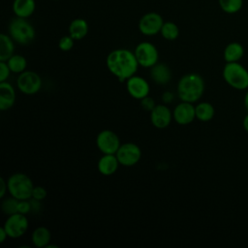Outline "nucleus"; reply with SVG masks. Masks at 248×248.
I'll return each instance as SVG.
<instances>
[{
  "label": "nucleus",
  "mask_w": 248,
  "mask_h": 248,
  "mask_svg": "<svg viewBox=\"0 0 248 248\" xmlns=\"http://www.w3.org/2000/svg\"><path fill=\"white\" fill-rule=\"evenodd\" d=\"M18 90L25 95H34L42 87L41 77L34 71H24L16 79Z\"/></svg>",
  "instance_id": "obj_7"
},
{
  "label": "nucleus",
  "mask_w": 248,
  "mask_h": 248,
  "mask_svg": "<svg viewBox=\"0 0 248 248\" xmlns=\"http://www.w3.org/2000/svg\"><path fill=\"white\" fill-rule=\"evenodd\" d=\"M17 212L21 214H27L31 212V204L29 200H20L17 204Z\"/></svg>",
  "instance_id": "obj_32"
},
{
  "label": "nucleus",
  "mask_w": 248,
  "mask_h": 248,
  "mask_svg": "<svg viewBox=\"0 0 248 248\" xmlns=\"http://www.w3.org/2000/svg\"><path fill=\"white\" fill-rule=\"evenodd\" d=\"M34 0H15L13 3V11L18 17L26 18L35 11Z\"/></svg>",
  "instance_id": "obj_19"
},
{
  "label": "nucleus",
  "mask_w": 248,
  "mask_h": 248,
  "mask_svg": "<svg viewBox=\"0 0 248 248\" xmlns=\"http://www.w3.org/2000/svg\"><path fill=\"white\" fill-rule=\"evenodd\" d=\"M138 63L144 68H151L158 63L159 53L156 46L149 42L140 43L134 51Z\"/></svg>",
  "instance_id": "obj_6"
},
{
  "label": "nucleus",
  "mask_w": 248,
  "mask_h": 248,
  "mask_svg": "<svg viewBox=\"0 0 248 248\" xmlns=\"http://www.w3.org/2000/svg\"><path fill=\"white\" fill-rule=\"evenodd\" d=\"M11 74V70L6 61H0V82L7 81L9 76Z\"/></svg>",
  "instance_id": "obj_31"
},
{
  "label": "nucleus",
  "mask_w": 248,
  "mask_h": 248,
  "mask_svg": "<svg viewBox=\"0 0 248 248\" xmlns=\"http://www.w3.org/2000/svg\"><path fill=\"white\" fill-rule=\"evenodd\" d=\"M0 181H1V191H0V198L3 199L4 196L6 195V192L8 191V184H7V181L1 177L0 178Z\"/></svg>",
  "instance_id": "obj_35"
},
{
  "label": "nucleus",
  "mask_w": 248,
  "mask_h": 248,
  "mask_svg": "<svg viewBox=\"0 0 248 248\" xmlns=\"http://www.w3.org/2000/svg\"><path fill=\"white\" fill-rule=\"evenodd\" d=\"M14 40L2 33L0 35V61H7L14 54Z\"/></svg>",
  "instance_id": "obj_23"
},
{
  "label": "nucleus",
  "mask_w": 248,
  "mask_h": 248,
  "mask_svg": "<svg viewBox=\"0 0 248 248\" xmlns=\"http://www.w3.org/2000/svg\"><path fill=\"white\" fill-rule=\"evenodd\" d=\"M51 239V233L50 231L44 226L37 227L31 235V240L34 244V246L38 248H44L46 247Z\"/></svg>",
  "instance_id": "obj_18"
},
{
  "label": "nucleus",
  "mask_w": 248,
  "mask_h": 248,
  "mask_svg": "<svg viewBox=\"0 0 248 248\" xmlns=\"http://www.w3.org/2000/svg\"><path fill=\"white\" fill-rule=\"evenodd\" d=\"M16 102V91L14 86L8 81L0 82V109L2 111L10 109Z\"/></svg>",
  "instance_id": "obj_15"
},
{
  "label": "nucleus",
  "mask_w": 248,
  "mask_h": 248,
  "mask_svg": "<svg viewBox=\"0 0 248 248\" xmlns=\"http://www.w3.org/2000/svg\"><path fill=\"white\" fill-rule=\"evenodd\" d=\"M126 89L131 97L137 100H141L148 96L150 86L144 78L134 75L126 80Z\"/></svg>",
  "instance_id": "obj_12"
},
{
  "label": "nucleus",
  "mask_w": 248,
  "mask_h": 248,
  "mask_svg": "<svg viewBox=\"0 0 248 248\" xmlns=\"http://www.w3.org/2000/svg\"><path fill=\"white\" fill-rule=\"evenodd\" d=\"M87 32L88 24L83 18H76L70 23L69 33L74 40L83 39L87 35Z\"/></svg>",
  "instance_id": "obj_21"
},
{
  "label": "nucleus",
  "mask_w": 248,
  "mask_h": 248,
  "mask_svg": "<svg viewBox=\"0 0 248 248\" xmlns=\"http://www.w3.org/2000/svg\"><path fill=\"white\" fill-rule=\"evenodd\" d=\"M18 201L17 199L14 198V197H10L7 198L5 200H3L2 203H1V209L3 211L4 214L6 215H12L14 213L17 212V204H18Z\"/></svg>",
  "instance_id": "obj_27"
},
{
  "label": "nucleus",
  "mask_w": 248,
  "mask_h": 248,
  "mask_svg": "<svg viewBox=\"0 0 248 248\" xmlns=\"http://www.w3.org/2000/svg\"><path fill=\"white\" fill-rule=\"evenodd\" d=\"M106 64L108 71L121 82L136 75L139 67L135 53L126 48L110 51L107 56Z\"/></svg>",
  "instance_id": "obj_1"
},
{
  "label": "nucleus",
  "mask_w": 248,
  "mask_h": 248,
  "mask_svg": "<svg viewBox=\"0 0 248 248\" xmlns=\"http://www.w3.org/2000/svg\"><path fill=\"white\" fill-rule=\"evenodd\" d=\"M244 55V47L241 44L232 42L226 46L224 49V59L226 62H238Z\"/></svg>",
  "instance_id": "obj_20"
},
{
  "label": "nucleus",
  "mask_w": 248,
  "mask_h": 248,
  "mask_svg": "<svg viewBox=\"0 0 248 248\" xmlns=\"http://www.w3.org/2000/svg\"><path fill=\"white\" fill-rule=\"evenodd\" d=\"M174 121L179 125H188L196 118V110L193 103L183 102L179 103L172 111Z\"/></svg>",
  "instance_id": "obj_13"
},
{
  "label": "nucleus",
  "mask_w": 248,
  "mask_h": 248,
  "mask_svg": "<svg viewBox=\"0 0 248 248\" xmlns=\"http://www.w3.org/2000/svg\"><path fill=\"white\" fill-rule=\"evenodd\" d=\"M119 165V161L115 154H104L99 159L97 168L101 174L108 176L116 172Z\"/></svg>",
  "instance_id": "obj_16"
},
{
  "label": "nucleus",
  "mask_w": 248,
  "mask_h": 248,
  "mask_svg": "<svg viewBox=\"0 0 248 248\" xmlns=\"http://www.w3.org/2000/svg\"><path fill=\"white\" fill-rule=\"evenodd\" d=\"M244 106H245V108L248 111V91H247V93L245 94V97H244Z\"/></svg>",
  "instance_id": "obj_38"
},
{
  "label": "nucleus",
  "mask_w": 248,
  "mask_h": 248,
  "mask_svg": "<svg viewBox=\"0 0 248 248\" xmlns=\"http://www.w3.org/2000/svg\"><path fill=\"white\" fill-rule=\"evenodd\" d=\"M163 24V17L159 14L147 13L140 19L139 29L143 35L153 36L161 31Z\"/></svg>",
  "instance_id": "obj_11"
},
{
  "label": "nucleus",
  "mask_w": 248,
  "mask_h": 248,
  "mask_svg": "<svg viewBox=\"0 0 248 248\" xmlns=\"http://www.w3.org/2000/svg\"><path fill=\"white\" fill-rule=\"evenodd\" d=\"M160 33L166 40L173 41L178 37L179 29L175 23L168 21V22H164Z\"/></svg>",
  "instance_id": "obj_25"
},
{
  "label": "nucleus",
  "mask_w": 248,
  "mask_h": 248,
  "mask_svg": "<svg viewBox=\"0 0 248 248\" xmlns=\"http://www.w3.org/2000/svg\"><path fill=\"white\" fill-rule=\"evenodd\" d=\"M12 39L20 45H28L35 38L34 27L23 17L14 18L9 26Z\"/></svg>",
  "instance_id": "obj_5"
},
{
  "label": "nucleus",
  "mask_w": 248,
  "mask_h": 248,
  "mask_svg": "<svg viewBox=\"0 0 248 248\" xmlns=\"http://www.w3.org/2000/svg\"><path fill=\"white\" fill-rule=\"evenodd\" d=\"M115 155L121 166L132 167L140 162L141 158V150L138 144L134 142H126L119 146Z\"/></svg>",
  "instance_id": "obj_9"
},
{
  "label": "nucleus",
  "mask_w": 248,
  "mask_h": 248,
  "mask_svg": "<svg viewBox=\"0 0 248 248\" xmlns=\"http://www.w3.org/2000/svg\"><path fill=\"white\" fill-rule=\"evenodd\" d=\"M96 145L103 154H115L121 143L116 133L111 130H103L97 135Z\"/></svg>",
  "instance_id": "obj_10"
},
{
  "label": "nucleus",
  "mask_w": 248,
  "mask_h": 248,
  "mask_svg": "<svg viewBox=\"0 0 248 248\" xmlns=\"http://www.w3.org/2000/svg\"><path fill=\"white\" fill-rule=\"evenodd\" d=\"M172 112L166 105H156L150 111L151 124L158 129L167 128L172 120Z\"/></svg>",
  "instance_id": "obj_14"
},
{
  "label": "nucleus",
  "mask_w": 248,
  "mask_h": 248,
  "mask_svg": "<svg viewBox=\"0 0 248 248\" xmlns=\"http://www.w3.org/2000/svg\"><path fill=\"white\" fill-rule=\"evenodd\" d=\"M29 201H30V204H31V212L32 213H38L42 209L41 201L33 199V198H30Z\"/></svg>",
  "instance_id": "obj_33"
},
{
  "label": "nucleus",
  "mask_w": 248,
  "mask_h": 248,
  "mask_svg": "<svg viewBox=\"0 0 248 248\" xmlns=\"http://www.w3.org/2000/svg\"><path fill=\"white\" fill-rule=\"evenodd\" d=\"M243 128L245 129V131L248 133V113L246 114V116L243 119Z\"/></svg>",
  "instance_id": "obj_37"
},
{
  "label": "nucleus",
  "mask_w": 248,
  "mask_h": 248,
  "mask_svg": "<svg viewBox=\"0 0 248 248\" xmlns=\"http://www.w3.org/2000/svg\"><path fill=\"white\" fill-rule=\"evenodd\" d=\"M196 118L202 122L211 120L215 114L214 107L208 102H201L195 107Z\"/></svg>",
  "instance_id": "obj_22"
},
{
  "label": "nucleus",
  "mask_w": 248,
  "mask_h": 248,
  "mask_svg": "<svg viewBox=\"0 0 248 248\" xmlns=\"http://www.w3.org/2000/svg\"><path fill=\"white\" fill-rule=\"evenodd\" d=\"M223 78L234 89L248 88V71L238 62H227L223 69Z\"/></svg>",
  "instance_id": "obj_4"
},
{
  "label": "nucleus",
  "mask_w": 248,
  "mask_h": 248,
  "mask_svg": "<svg viewBox=\"0 0 248 248\" xmlns=\"http://www.w3.org/2000/svg\"><path fill=\"white\" fill-rule=\"evenodd\" d=\"M9 194L17 200H29L34 188L31 178L22 172H16L7 179Z\"/></svg>",
  "instance_id": "obj_3"
},
{
  "label": "nucleus",
  "mask_w": 248,
  "mask_h": 248,
  "mask_svg": "<svg viewBox=\"0 0 248 248\" xmlns=\"http://www.w3.org/2000/svg\"><path fill=\"white\" fill-rule=\"evenodd\" d=\"M173 99H174V95H173V93H171L170 91H165L162 95V100L165 104L171 103L173 101Z\"/></svg>",
  "instance_id": "obj_34"
},
{
  "label": "nucleus",
  "mask_w": 248,
  "mask_h": 248,
  "mask_svg": "<svg viewBox=\"0 0 248 248\" xmlns=\"http://www.w3.org/2000/svg\"><path fill=\"white\" fill-rule=\"evenodd\" d=\"M3 228L11 238H18L22 236L28 229V219L25 214L14 213L6 219Z\"/></svg>",
  "instance_id": "obj_8"
},
{
  "label": "nucleus",
  "mask_w": 248,
  "mask_h": 248,
  "mask_svg": "<svg viewBox=\"0 0 248 248\" xmlns=\"http://www.w3.org/2000/svg\"><path fill=\"white\" fill-rule=\"evenodd\" d=\"M6 62L11 72L15 74H21L27 67V61L25 57L20 54H13Z\"/></svg>",
  "instance_id": "obj_24"
},
{
  "label": "nucleus",
  "mask_w": 248,
  "mask_h": 248,
  "mask_svg": "<svg viewBox=\"0 0 248 248\" xmlns=\"http://www.w3.org/2000/svg\"><path fill=\"white\" fill-rule=\"evenodd\" d=\"M204 92V80L199 74L189 73L182 76L177 83V94L181 101L196 103Z\"/></svg>",
  "instance_id": "obj_2"
},
{
  "label": "nucleus",
  "mask_w": 248,
  "mask_h": 248,
  "mask_svg": "<svg viewBox=\"0 0 248 248\" xmlns=\"http://www.w3.org/2000/svg\"><path fill=\"white\" fill-rule=\"evenodd\" d=\"M73 46H74V39L70 35L62 37L58 42V47L63 51H68L72 49Z\"/></svg>",
  "instance_id": "obj_28"
},
{
  "label": "nucleus",
  "mask_w": 248,
  "mask_h": 248,
  "mask_svg": "<svg viewBox=\"0 0 248 248\" xmlns=\"http://www.w3.org/2000/svg\"><path fill=\"white\" fill-rule=\"evenodd\" d=\"M46 195H47V192L46 188H44L43 186H34L31 198L39 201H43L46 198Z\"/></svg>",
  "instance_id": "obj_29"
},
{
  "label": "nucleus",
  "mask_w": 248,
  "mask_h": 248,
  "mask_svg": "<svg viewBox=\"0 0 248 248\" xmlns=\"http://www.w3.org/2000/svg\"><path fill=\"white\" fill-rule=\"evenodd\" d=\"M150 78L157 84H167L171 78V71L166 64L156 63L150 68Z\"/></svg>",
  "instance_id": "obj_17"
},
{
  "label": "nucleus",
  "mask_w": 248,
  "mask_h": 248,
  "mask_svg": "<svg viewBox=\"0 0 248 248\" xmlns=\"http://www.w3.org/2000/svg\"><path fill=\"white\" fill-rule=\"evenodd\" d=\"M220 8L227 14H235L243 6V0H218Z\"/></svg>",
  "instance_id": "obj_26"
},
{
  "label": "nucleus",
  "mask_w": 248,
  "mask_h": 248,
  "mask_svg": "<svg viewBox=\"0 0 248 248\" xmlns=\"http://www.w3.org/2000/svg\"><path fill=\"white\" fill-rule=\"evenodd\" d=\"M140 101L141 108L144 110H146V111H151L155 108V106H156L154 99L152 97H150V96H146V97L142 98Z\"/></svg>",
  "instance_id": "obj_30"
},
{
  "label": "nucleus",
  "mask_w": 248,
  "mask_h": 248,
  "mask_svg": "<svg viewBox=\"0 0 248 248\" xmlns=\"http://www.w3.org/2000/svg\"><path fill=\"white\" fill-rule=\"evenodd\" d=\"M7 237H9V236H8V233H7V232L5 231V229L2 227V228L0 229V242H1V243L4 242Z\"/></svg>",
  "instance_id": "obj_36"
}]
</instances>
